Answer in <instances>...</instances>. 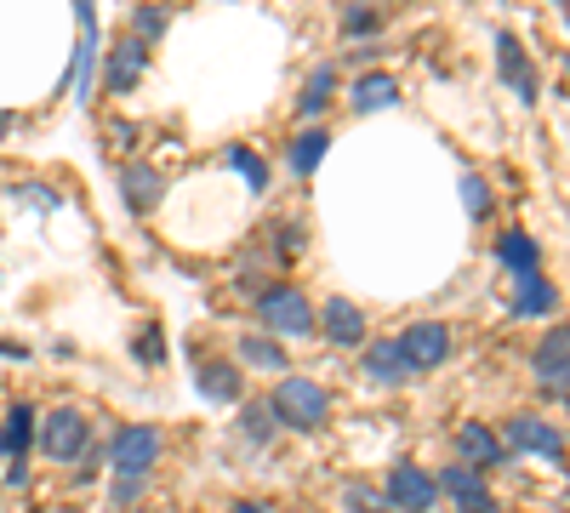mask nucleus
Instances as JSON below:
<instances>
[{"label": "nucleus", "instance_id": "nucleus-31", "mask_svg": "<svg viewBox=\"0 0 570 513\" xmlns=\"http://www.w3.org/2000/svg\"><path fill=\"white\" fill-rule=\"evenodd\" d=\"M166 359V348H160V332L149 325V332H142V365H160Z\"/></svg>", "mask_w": 570, "mask_h": 513}, {"label": "nucleus", "instance_id": "nucleus-24", "mask_svg": "<svg viewBox=\"0 0 570 513\" xmlns=\"http://www.w3.org/2000/svg\"><path fill=\"white\" fill-rule=\"evenodd\" d=\"M331 91H337V69H325V63H320V69L308 75V86H303V98H297V115L314 120V115L331 103Z\"/></svg>", "mask_w": 570, "mask_h": 513}, {"label": "nucleus", "instance_id": "nucleus-28", "mask_svg": "<svg viewBox=\"0 0 570 513\" xmlns=\"http://www.w3.org/2000/svg\"><path fill=\"white\" fill-rule=\"evenodd\" d=\"M131 29H137V40H142V46H149V40H160V34H166V7H137Z\"/></svg>", "mask_w": 570, "mask_h": 513}, {"label": "nucleus", "instance_id": "nucleus-22", "mask_svg": "<svg viewBox=\"0 0 570 513\" xmlns=\"http://www.w3.org/2000/svg\"><path fill=\"white\" fill-rule=\"evenodd\" d=\"M240 365H257V371H285V348H279V337H268V332L240 337Z\"/></svg>", "mask_w": 570, "mask_h": 513}, {"label": "nucleus", "instance_id": "nucleus-15", "mask_svg": "<svg viewBox=\"0 0 570 513\" xmlns=\"http://www.w3.org/2000/svg\"><path fill=\"white\" fill-rule=\"evenodd\" d=\"M142 63H149V46H142L137 34H126L120 46H115V52H109V91H131L137 80H142Z\"/></svg>", "mask_w": 570, "mask_h": 513}, {"label": "nucleus", "instance_id": "nucleus-35", "mask_svg": "<svg viewBox=\"0 0 570 513\" xmlns=\"http://www.w3.org/2000/svg\"><path fill=\"white\" fill-rule=\"evenodd\" d=\"M228 513H268V507H263V502H234Z\"/></svg>", "mask_w": 570, "mask_h": 513}, {"label": "nucleus", "instance_id": "nucleus-16", "mask_svg": "<svg viewBox=\"0 0 570 513\" xmlns=\"http://www.w3.org/2000/svg\"><path fill=\"white\" fill-rule=\"evenodd\" d=\"M120 189H126V206H131V211H155V206L166 200V177H160L155 166H126Z\"/></svg>", "mask_w": 570, "mask_h": 513}, {"label": "nucleus", "instance_id": "nucleus-36", "mask_svg": "<svg viewBox=\"0 0 570 513\" xmlns=\"http://www.w3.org/2000/svg\"><path fill=\"white\" fill-rule=\"evenodd\" d=\"M7 137H12V115H7V109H0V144H7Z\"/></svg>", "mask_w": 570, "mask_h": 513}, {"label": "nucleus", "instance_id": "nucleus-10", "mask_svg": "<svg viewBox=\"0 0 570 513\" xmlns=\"http://www.w3.org/2000/svg\"><path fill=\"white\" fill-rule=\"evenodd\" d=\"M314 325L325 332V343H337V348H360V343H365V308L348 303V297H331Z\"/></svg>", "mask_w": 570, "mask_h": 513}, {"label": "nucleus", "instance_id": "nucleus-17", "mask_svg": "<svg viewBox=\"0 0 570 513\" xmlns=\"http://www.w3.org/2000/svg\"><path fill=\"white\" fill-rule=\"evenodd\" d=\"M497 263L513 268V274H537L542 268V246L525 235V228H508V235L497 240Z\"/></svg>", "mask_w": 570, "mask_h": 513}, {"label": "nucleus", "instance_id": "nucleus-30", "mask_svg": "<svg viewBox=\"0 0 570 513\" xmlns=\"http://www.w3.org/2000/svg\"><path fill=\"white\" fill-rule=\"evenodd\" d=\"M343 502H348L354 513H371V507H376V502H383V496H376L371 485H348V491H343Z\"/></svg>", "mask_w": 570, "mask_h": 513}, {"label": "nucleus", "instance_id": "nucleus-13", "mask_svg": "<svg viewBox=\"0 0 570 513\" xmlns=\"http://www.w3.org/2000/svg\"><path fill=\"white\" fill-rule=\"evenodd\" d=\"M519 319H548L559 308V286L537 268V274H519V286H513V303H508Z\"/></svg>", "mask_w": 570, "mask_h": 513}, {"label": "nucleus", "instance_id": "nucleus-26", "mask_svg": "<svg viewBox=\"0 0 570 513\" xmlns=\"http://www.w3.org/2000/svg\"><path fill=\"white\" fill-rule=\"evenodd\" d=\"M462 206H468L473 223H485V217L497 211V195H491V182H485L480 171H462Z\"/></svg>", "mask_w": 570, "mask_h": 513}, {"label": "nucleus", "instance_id": "nucleus-6", "mask_svg": "<svg viewBox=\"0 0 570 513\" xmlns=\"http://www.w3.org/2000/svg\"><path fill=\"white\" fill-rule=\"evenodd\" d=\"M389 502H394V513H428L440 502V485H434V474L428 468H416V462H400V468L389 474V491H383Z\"/></svg>", "mask_w": 570, "mask_h": 513}, {"label": "nucleus", "instance_id": "nucleus-32", "mask_svg": "<svg viewBox=\"0 0 570 513\" xmlns=\"http://www.w3.org/2000/svg\"><path fill=\"white\" fill-rule=\"evenodd\" d=\"M137 496H142V480L137 474H120L115 480V502H137Z\"/></svg>", "mask_w": 570, "mask_h": 513}, {"label": "nucleus", "instance_id": "nucleus-18", "mask_svg": "<svg viewBox=\"0 0 570 513\" xmlns=\"http://www.w3.org/2000/svg\"><path fill=\"white\" fill-rule=\"evenodd\" d=\"M348 98H354L360 115H365V109H394V103H400V80H394V75H360Z\"/></svg>", "mask_w": 570, "mask_h": 513}, {"label": "nucleus", "instance_id": "nucleus-20", "mask_svg": "<svg viewBox=\"0 0 570 513\" xmlns=\"http://www.w3.org/2000/svg\"><path fill=\"white\" fill-rule=\"evenodd\" d=\"M325 149H331V137H325L320 126H308V131H297V137H292V155H285V160H292V171H297V177H314V171H320V160H325Z\"/></svg>", "mask_w": 570, "mask_h": 513}, {"label": "nucleus", "instance_id": "nucleus-34", "mask_svg": "<svg viewBox=\"0 0 570 513\" xmlns=\"http://www.w3.org/2000/svg\"><path fill=\"white\" fill-rule=\"evenodd\" d=\"M7 485H12V491H23V485H29V468H23V462H12V474H7Z\"/></svg>", "mask_w": 570, "mask_h": 513}, {"label": "nucleus", "instance_id": "nucleus-21", "mask_svg": "<svg viewBox=\"0 0 570 513\" xmlns=\"http://www.w3.org/2000/svg\"><path fill=\"white\" fill-rule=\"evenodd\" d=\"M274 434H279L274 405H268V399H246V405H240V440H246V445H268Z\"/></svg>", "mask_w": 570, "mask_h": 513}, {"label": "nucleus", "instance_id": "nucleus-2", "mask_svg": "<svg viewBox=\"0 0 570 513\" xmlns=\"http://www.w3.org/2000/svg\"><path fill=\"white\" fill-rule=\"evenodd\" d=\"M35 445L46 451V462H80L86 445H91V423L80 411L58 405V411H46L40 423H35Z\"/></svg>", "mask_w": 570, "mask_h": 513}, {"label": "nucleus", "instance_id": "nucleus-38", "mask_svg": "<svg viewBox=\"0 0 570 513\" xmlns=\"http://www.w3.org/2000/svg\"><path fill=\"white\" fill-rule=\"evenodd\" d=\"M360 7H376V0H360Z\"/></svg>", "mask_w": 570, "mask_h": 513}, {"label": "nucleus", "instance_id": "nucleus-4", "mask_svg": "<svg viewBox=\"0 0 570 513\" xmlns=\"http://www.w3.org/2000/svg\"><path fill=\"white\" fill-rule=\"evenodd\" d=\"M394 348H400V359H405L411 371H434V365L451 359V325L416 319V325H405V332L394 337Z\"/></svg>", "mask_w": 570, "mask_h": 513}, {"label": "nucleus", "instance_id": "nucleus-29", "mask_svg": "<svg viewBox=\"0 0 570 513\" xmlns=\"http://www.w3.org/2000/svg\"><path fill=\"white\" fill-rule=\"evenodd\" d=\"M376 29H383V23H376V12H371V7H348V12H343V34H354V40H360V34H376Z\"/></svg>", "mask_w": 570, "mask_h": 513}, {"label": "nucleus", "instance_id": "nucleus-7", "mask_svg": "<svg viewBox=\"0 0 570 513\" xmlns=\"http://www.w3.org/2000/svg\"><path fill=\"white\" fill-rule=\"evenodd\" d=\"M434 485H440V496L456 502V513H502L497 496H491V485H485V474H473V468H456V462H451Z\"/></svg>", "mask_w": 570, "mask_h": 513}, {"label": "nucleus", "instance_id": "nucleus-3", "mask_svg": "<svg viewBox=\"0 0 570 513\" xmlns=\"http://www.w3.org/2000/svg\"><path fill=\"white\" fill-rule=\"evenodd\" d=\"M257 314H263V325H268V337H314V308H308V297L292 292V286L257 292Z\"/></svg>", "mask_w": 570, "mask_h": 513}, {"label": "nucleus", "instance_id": "nucleus-1", "mask_svg": "<svg viewBox=\"0 0 570 513\" xmlns=\"http://www.w3.org/2000/svg\"><path fill=\"white\" fill-rule=\"evenodd\" d=\"M268 405H274V416H279V428H297V434H314V428L325 423V411H331L325 388L308 383V377H285V383L268 394Z\"/></svg>", "mask_w": 570, "mask_h": 513}, {"label": "nucleus", "instance_id": "nucleus-11", "mask_svg": "<svg viewBox=\"0 0 570 513\" xmlns=\"http://www.w3.org/2000/svg\"><path fill=\"white\" fill-rule=\"evenodd\" d=\"M537 377L548 383V399H564V388H570V337H564V325H553V332L542 337Z\"/></svg>", "mask_w": 570, "mask_h": 513}, {"label": "nucleus", "instance_id": "nucleus-8", "mask_svg": "<svg viewBox=\"0 0 570 513\" xmlns=\"http://www.w3.org/2000/svg\"><path fill=\"white\" fill-rule=\"evenodd\" d=\"M109 456H115L120 474L149 480V468L160 462V428H120V440L109 445Z\"/></svg>", "mask_w": 570, "mask_h": 513}, {"label": "nucleus", "instance_id": "nucleus-19", "mask_svg": "<svg viewBox=\"0 0 570 513\" xmlns=\"http://www.w3.org/2000/svg\"><path fill=\"white\" fill-rule=\"evenodd\" d=\"M365 377L394 388V383H405V377H411V365L400 359V348H394V343H371V348H365Z\"/></svg>", "mask_w": 570, "mask_h": 513}, {"label": "nucleus", "instance_id": "nucleus-25", "mask_svg": "<svg viewBox=\"0 0 570 513\" xmlns=\"http://www.w3.org/2000/svg\"><path fill=\"white\" fill-rule=\"evenodd\" d=\"M29 445H35V411H29V405H12V411H7V428H0V451L23 456Z\"/></svg>", "mask_w": 570, "mask_h": 513}, {"label": "nucleus", "instance_id": "nucleus-14", "mask_svg": "<svg viewBox=\"0 0 570 513\" xmlns=\"http://www.w3.org/2000/svg\"><path fill=\"white\" fill-rule=\"evenodd\" d=\"M195 388L212 405H234V399H240V365H234V359H200L195 365Z\"/></svg>", "mask_w": 570, "mask_h": 513}, {"label": "nucleus", "instance_id": "nucleus-9", "mask_svg": "<svg viewBox=\"0 0 570 513\" xmlns=\"http://www.w3.org/2000/svg\"><path fill=\"white\" fill-rule=\"evenodd\" d=\"M497 63H502V80L513 86L519 103H537V69L525 58V46H519L513 29H497Z\"/></svg>", "mask_w": 570, "mask_h": 513}, {"label": "nucleus", "instance_id": "nucleus-5", "mask_svg": "<svg viewBox=\"0 0 570 513\" xmlns=\"http://www.w3.org/2000/svg\"><path fill=\"white\" fill-rule=\"evenodd\" d=\"M502 445H519V451H531V456L564 462V434L553 423H542V416H531V411H513L508 416V423H502Z\"/></svg>", "mask_w": 570, "mask_h": 513}, {"label": "nucleus", "instance_id": "nucleus-23", "mask_svg": "<svg viewBox=\"0 0 570 513\" xmlns=\"http://www.w3.org/2000/svg\"><path fill=\"white\" fill-rule=\"evenodd\" d=\"M91 75H98V29H80V52H75V98L91 103Z\"/></svg>", "mask_w": 570, "mask_h": 513}, {"label": "nucleus", "instance_id": "nucleus-27", "mask_svg": "<svg viewBox=\"0 0 570 513\" xmlns=\"http://www.w3.org/2000/svg\"><path fill=\"white\" fill-rule=\"evenodd\" d=\"M228 160H234V166H240V177L252 182V189H257V195L268 189V166H263V160H257V155H252L246 144H234V149H228Z\"/></svg>", "mask_w": 570, "mask_h": 513}, {"label": "nucleus", "instance_id": "nucleus-33", "mask_svg": "<svg viewBox=\"0 0 570 513\" xmlns=\"http://www.w3.org/2000/svg\"><path fill=\"white\" fill-rule=\"evenodd\" d=\"M23 200H35V206H46V211L58 206V195H52V189H40V182H23Z\"/></svg>", "mask_w": 570, "mask_h": 513}, {"label": "nucleus", "instance_id": "nucleus-37", "mask_svg": "<svg viewBox=\"0 0 570 513\" xmlns=\"http://www.w3.org/2000/svg\"><path fill=\"white\" fill-rule=\"evenodd\" d=\"M371 513H394V507H371Z\"/></svg>", "mask_w": 570, "mask_h": 513}, {"label": "nucleus", "instance_id": "nucleus-12", "mask_svg": "<svg viewBox=\"0 0 570 513\" xmlns=\"http://www.w3.org/2000/svg\"><path fill=\"white\" fill-rule=\"evenodd\" d=\"M456 456H462V468L485 474V468H497V462L508 456V445H502L485 423H462V428H456Z\"/></svg>", "mask_w": 570, "mask_h": 513}, {"label": "nucleus", "instance_id": "nucleus-39", "mask_svg": "<svg viewBox=\"0 0 570 513\" xmlns=\"http://www.w3.org/2000/svg\"><path fill=\"white\" fill-rule=\"evenodd\" d=\"M553 7H564V0H553Z\"/></svg>", "mask_w": 570, "mask_h": 513}]
</instances>
